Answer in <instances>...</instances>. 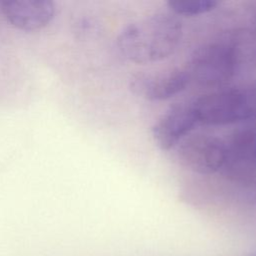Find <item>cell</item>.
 Segmentation results:
<instances>
[{
	"instance_id": "9",
	"label": "cell",
	"mask_w": 256,
	"mask_h": 256,
	"mask_svg": "<svg viewBox=\"0 0 256 256\" xmlns=\"http://www.w3.org/2000/svg\"><path fill=\"white\" fill-rule=\"evenodd\" d=\"M167 4L173 13L191 17L214 10L219 2L214 0H169Z\"/></svg>"
},
{
	"instance_id": "1",
	"label": "cell",
	"mask_w": 256,
	"mask_h": 256,
	"mask_svg": "<svg viewBox=\"0 0 256 256\" xmlns=\"http://www.w3.org/2000/svg\"><path fill=\"white\" fill-rule=\"evenodd\" d=\"M252 64H256V33L238 30L198 48L184 67L190 83L211 88L224 85Z\"/></svg>"
},
{
	"instance_id": "4",
	"label": "cell",
	"mask_w": 256,
	"mask_h": 256,
	"mask_svg": "<svg viewBox=\"0 0 256 256\" xmlns=\"http://www.w3.org/2000/svg\"><path fill=\"white\" fill-rule=\"evenodd\" d=\"M227 143L206 134L185 137L178 145L176 156L186 169L201 175H211L223 169L227 160Z\"/></svg>"
},
{
	"instance_id": "5",
	"label": "cell",
	"mask_w": 256,
	"mask_h": 256,
	"mask_svg": "<svg viewBox=\"0 0 256 256\" xmlns=\"http://www.w3.org/2000/svg\"><path fill=\"white\" fill-rule=\"evenodd\" d=\"M190 84L189 75L183 66L136 73L129 81V88L146 100L163 101L182 92Z\"/></svg>"
},
{
	"instance_id": "2",
	"label": "cell",
	"mask_w": 256,
	"mask_h": 256,
	"mask_svg": "<svg viewBox=\"0 0 256 256\" xmlns=\"http://www.w3.org/2000/svg\"><path fill=\"white\" fill-rule=\"evenodd\" d=\"M182 35V24L176 17L156 13L127 25L117 38V47L126 60L150 64L173 54Z\"/></svg>"
},
{
	"instance_id": "3",
	"label": "cell",
	"mask_w": 256,
	"mask_h": 256,
	"mask_svg": "<svg viewBox=\"0 0 256 256\" xmlns=\"http://www.w3.org/2000/svg\"><path fill=\"white\" fill-rule=\"evenodd\" d=\"M199 125H227L256 117V87L217 90L191 101Z\"/></svg>"
},
{
	"instance_id": "7",
	"label": "cell",
	"mask_w": 256,
	"mask_h": 256,
	"mask_svg": "<svg viewBox=\"0 0 256 256\" xmlns=\"http://www.w3.org/2000/svg\"><path fill=\"white\" fill-rule=\"evenodd\" d=\"M227 160L222 170L233 181L256 184V135L242 132L227 143Z\"/></svg>"
},
{
	"instance_id": "8",
	"label": "cell",
	"mask_w": 256,
	"mask_h": 256,
	"mask_svg": "<svg viewBox=\"0 0 256 256\" xmlns=\"http://www.w3.org/2000/svg\"><path fill=\"white\" fill-rule=\"evenodd\" d=\"M0 6L6 20L23 31L46 27L55 14L54 3L49 0H6Z\"/></svg>"
},
{
	"instance_id": "6",
	"label": "cell",
	"mask_w": 256,
	"mask_h": 256,
	"mask_svg": "<svg viewBox=\"0 0 256 256\" xmlns=\"http://www.w3.org/2000/svg\"><path fill=\"white\" fill-rule=\"evenodd\" d=\"M198 125L192 103H180L160 116L152 127V136L157 146L167 151L177 146Z\"/></svg>"
}]
</instances>
